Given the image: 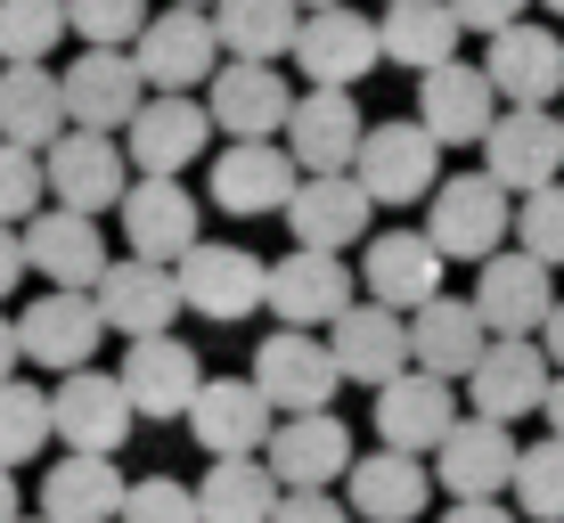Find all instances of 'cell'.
Segmentation results:
<instances>
[{
	"label": "cell",
	"mask_w": 564,
	"mask_h": 523,
	"mask_svg": "<svg viewBox=\"0 0 564 523\" xmlns=\"http://www.w3.org/2000/svg\"><path fill=\"white\" fill-rule=\"evenodd\" d=\"M384 66V42H377V17L368 9H303V33H295V74L311 90H352L360 74Z\"/></svg>",
	"instance_id": "8992f818"
},
{
	"label": "cell",
	"mask_w": 564,
	"mask_h": 523,
	"mask_svg": "<svg viewBox=\"0 0 564 523\" xmlns=\"http://www.w3.org/2000/svg\"><path fill=\"white\" fill-rule=\"evenodd\" d=\"M532 9H549V17H564V0H532Z\"/></svg>",
	"instance_id": "6f0895ef"
},
{
	"label": "cell",
	"mask_w": 564,
	"mask_h": 523,
	"mask_svg": "<svg viewBox=\"0 0 564 523\" xmlns=\"http://www.w3.org/2000/svg\"><path fill=\"white\" fill-rule=\"evenodd\" d=\"M336 352H327L319 336H303V327H279V336H262L254 352V393L270 401L279 417H319L327 401H336Z\"/></svg>",
	"instance_id": "ba28073f"
},
{
	"label": "cell",
	"mask_w": 564,
	"mask_h": 523,
	"mask_svg": "<svg viewBox=\"0 0 564 523\" xmlns=\"http://www.w3.org/2000/svg\"><path fill=\"white\" fill-rule=\"evenodd\" d=\"M556 123H564V115H556Z\"/></svg>",
	"instance_id": "94428289"
},
{
	"label": "cell",
	"mask_w": 564,
	"mask_h": 523,
	"mask_svg": "<svg viewBox=\"0 0 564 523\" xmlns=\"http://www.w3.org/2000/svg\"><path fill=\"white\" fill-rule=\"evenodd\" d=\"M270 523H352V508H344L336 491H286Z\"/></svg>",
	"instance_id": "7dc6e473"
},
{
	"label": "cell",
	"mask_w": 564,
	"mask_h": 523,
	"mask_svg": "<svg viewBox=\"0 0 564 523\" xmlns=\"http://www.w3.org/2000/svg\"><path fill=\"white\" fill-rule=\"evenodd\" d=\"M295 33H303L295 0H221V9H213V42L238 57V66H279V57H295Z\"/></svg>",
	"instance_id": "d590c367"
},
{
	"label": "cell",
	"mask_w": 564,
	"mask_h": 523,
	"mask_svg": "<svg viewBox=\"0 0 564 523\" xmlns=\"http://www.w3.org/2000/svg\"><path fill=\"white\" fill-rule=\"evenodd\" d=\"M123 499L131 482L115 458H57V467L42 475V515L50 523H123Z\"/></svg>",
	"instance_id": "e575fe53"
},
{
	"label": "cell",
	"mask_w": 564,
	"mask_h": 523,
	"mask_svg": "<svg viewBox=\"0 0 564 523\" xmlns=\"http://www.w3.org/2000/svg\"><path fill=\"white\" fill-rule=\"evenodd\" d=\"M148 17V0H66V33H83V50H131Z\"/></svg>",
	"instance_id": "b9f144b4"
},
{
	"label": "cell",
	"mask_w": 564,
	"mask_h": 523,
	"mask_svg": "<svg viewBox=\"0 0 564 523\" xmlns=\"http://www.w3.org/2000/svg\"><path fill=\"white\" fill-rule=\"evenodd\" d=\"M458 417H466L458 384L425 377V368H401L393 384H377V434H384V450H401V458H434Z\"/></svg>",
	"instance_id": "5bb4252c"
},
{
	"label": "cell",
	"mask_w": 564,
	"mask_h": 523,
	"mask_svg": "<svg viewBox=\"0 0 564 523\" xmlns=\"http://www.w3.org/2000/svg\"><path fill=\"white\" fill-rule=\"evenodd\" d=\"M205 188H213V205H221V213L254 221V213H286V197L303 188V172H295V156H286L279 140H229L221 156H213Z\"/></svg>",
	"instance_id": "ac0fdd59"
},
{
	"label": "cell",
	"mask_w": 564,
	"mask_h": 523,
	"mask_svg": "<svg viewBox=\"0 0 564 523\" xmlns=\"http://www.w3.org/2000/svg\"><path fill=\"white\" fill-rule=\"evenodd\" d=\"M50 442H57V425H50V393H42V384H0V467H33V458H42L50 450Z\"/></svg>",
	"instance_id": "f35d334b"
},
{
	"label": "cell",
	"mask_w": 564,
	"mask_h": 523,
	"mask_svg": "<svg viewBox=\"0 0 564 523\" xmlns=\"http://www.w3.org/2000/svg\"><path fill=\"white\" fill-rule=\"evenodd\" d=\"M466 401H475L466 417H491V425L532 417L549 401V352H540V336H491L482 344L475 377H466Z\"/></svg>",
	"instance_id": "9a60e30c"
},
{
	"label": "cell",
	"mask_w": 564,
	"mask_h": 523,
	"mask_svg": "<svg viewBox=\"0 0 564 523\" xmlns=\"http://www.w3.org/2000/svg\"><path fill=\"white\" fill-rule=\"evenodd\" d=\"M482 172H491L508 197H540V188H556V172H564V123L549 107H499L491 140H482Z\"/></svg>",
	"instance_id": "30bf717a"
},
{
	"label": "cell",
	"mask_w": 564,
	"mask_h": 523,
	"mask_svg": "<svg viewBox=\"0 0 564 523\" xmlns=\"http://www.w3.org/2000/svg\"><path fill=\"white\" fill-rule=\"evenodd\" d=\"M172 9H205V17H213V9H221V0H172Z\"/></svg>",
	"instance_id": "11a10c76"
},
{
	"label": "cell",
	"mask_w": 564,
	"mask_h": 523,
	"mask_svg": "<svg viewBox=\"0 0 564 523\" xmlns=\"http://www.w3.org/2000/svg\"><path fill=\"white\" fill-rule=\"evenodd\" d=\"M131 66H140L148 99H188L197 83L221 74V42H213V17L205 9H155L131 42Z\"/></svg>",
	"instance_id": "7a4b0ae2"
},
{
	"label": "cell",
	"mask_w": 564,
	"mask_h": 523,
	"mask_svg": "<svg viewBox=\"0 0 564 523\" xmlns=\"http://www.w3.org/2000/svg\"><path fill=\"white\" fill-rule=\"evenodd\" d=\"M50 425H57V442H66L74 458H115L131 442V425H140V410H131L123 377L74 368V377H57V393H50Z\"/></svg>",
	"instance_id": "277c9868"
},
{
	"label": "cell",
	"mask_w": 564,
	"mask_h": 523,
	"mask_svg": "<svg viewBox=\"0 0 564 523\" xmlns=\"http://www.w3.org/2000/svg\"><path fill=\"white\" fill-rule=\"evenodd\" d=\"M327 352H336V377L352 384H393L410 368V319L384 312V303H352L336 327H327Z\"/></svg>",
	"instance_id": "4dcf8cb0"
},
{
	"label": "cell",
	"mask_w": 564,
	"mask_h": 523,
	"mask_svg": "<svg viewBox=\"0 0 564 523\" xmlns=\"http://www.w3.org/2000/svg\"><path fill=\"white\" fill-rule=\"evenodd\" d=\"M17 515H25V508H17V475L0 467V523H17Z\"/></svg>",
	"instance_id": "db71d44e"
},
{
	"label": "cell",
	"mask_w": 564,
	"mask_h": 523,
	"mask_svg": "<svg viewBox=\"0 0 564 523\" xmlns=\"http://www.w3.org/2000/svg\"><path fill=\"white\" fill-rule=\"evenodd\" d=\"M344 491H352L344 508L360 523H417L425 499H434V467H417V458H401V450H368V458H352Z\"/></svg>",
	"instance_id": "1f68e13d"
},
{
	"label": "cell",
	"mask_w": 564,
	"mask_h": 523,
	"mask_svg": "<svg viewBox=\"0 0 564 523\" xmlns=\"http://www.w3.org/2000/svg\"><path fill=\"white\" fill-rule=\"evenodd\" d=\"M17 523H25V515H17ZM33 523H50V515H33Z\"/></svg>",
	"instance_id": "680465c9"
},
{
	"label": "cell",
	"mask_w": 564,
	"mask_h": 523,
	"mask_svg": "<svg viewBox=\"0 0 564 523\" xmlns=\"http://www.w3.org/2000/svg\"><path fill=\"white\" fill-rule=\"evenodd\" d=\"M115 377H123V393H131L140 417H188V401L205 393V360H197V344H181V336L131 344Z\"/></svg>",
	"instance_id": "83f0119b"
},
{
	"label": "cell",
	"mask_w": 564,
	"mask_h": 523,
	"mask_svg": "<svg viewBox=\"0 0 564 523\" xmlns=\"http://www.w3.org/2000/svg\"><path fill=\"white\" fill-rule=\"evenodd\" d=\"M25 270H42L57 295H90L107 279V238L90 213H66V205H42L25 221Z\"/></svg>",
	"instance_id": "ffe728a7"
},
{
	"label": "cell",
	"mask_w": 564,
	"mask_h": 523,
	"mask_svg": "<svg viewBox=\"0 0 564 523\" xmlns=\"http://www.w3.org/2000/svg\"><path fill=\"white\" fill-rule=\"evenodd\" d=\"M482 336H491V327L475 319L466 295H434L410 319V368H425V377H442V384H466L475 360H482Z\"/></svg>",
	"instance_id": "d6a6232c"
},
{
	"label": "cell",
	"mask_w": 564,
	"mask_h": 523,
	"mask_svg": "<svg viewBox=\"0 0 564 523\" xmlns=\"http://www.w3.org/2000/svg\"><path fill=\"white\" fill-rule=\"evenodd\" d=\"M172 279H181V312H197V319H254L270 295V262L254 246H213V238L188 246Z\"/></svg>",
	"instance_id": "5b68a950"
},
{
	"label": "cell",
	"mask_w": 564,
	"mask_h": 523,
	"mask_svg": "<svg viewBox=\"0 0 564 523\" xmlns=\"http://www.w3.org/2000/svg\"><path fill=\"white\" fill-rule=\"evenodd\" d=\"M188 434H197L205 458H262L270 425H279V410L254 393V377H205V393L188 401Z\"/></svg>",
	"instance_id": "d6986e66"
},
{
	"label": "cell",
	"mask_w": 564,
	"mask_h": 523,
	"mask_svg": "<svg viewBox=\"0 0 564 523\" xmlns=\"http://www.w3.org/2000/svg\"><path fill=\"white\" fill-rule=\"evenodd\" d=\"M90 303H99V319H107V336H123V344H148V336H172V319H181V279L172 270H155V262H107V279L90 286Z\"/></svg>",
	"instance_id": "7402d4cb"
},
{
	"label": "cell",
	"mask_w": 564,
	"mask_h": 523,
	"mask_svg": "<svg viewBox=\"0 0 564 523\" xmlns=\"http://www.w3.org/2000/svg\"><path fill=\"white\" fill-rule=\"evenodd\" d=\"M42 181H50V205L99 221L107 205H123L131 156H123V140H107V131H66L57 148H42Z\"/></svg>",
	"instance_id": "9c48e42d"
},
{
	"label": "cell",
	"mask_w": 564,
	"mask_h": 523,
	"mask_svg": "<svg viewBox=\"0 0 564 523\" xmlns=\"http://www.w3.org/2000/svg\"><path fill=\"white\" fill-rule=\"evenodd\" d=\"M279 482H270L262 458H213L205 482H197V515L205 523H270L279 515Z\"/></svg>",
	"instance_id": "74e56055"
},
{
	"label": "cell",
	"mask_w": 564,
	"mask_h": 523,
	"mask_svg": "<svg viewBox=\"0 0 564 523\" xmlns=\"http://www.w3.org/2000/svg\"><path fill=\"white\" fill-rule=\"evenodd\" d=\"M442 523H516L508 508H499V499H451V515Z\"/></svg>",
	"instance_id": "681fc988"
},
{
	"label": "cell",
	"mask_w": 564,
	"mask_h": 523,
	"mask_svg": "<svg viewBox=\"0 0 564 523\" xmlns=\"http://www.w3.org/2000/svg\"><path fill=\"white\" fill-rule=\"evenodd\" d=\"M123 246H131V262H155V270H181L188 246H205V205L188 197L181 181H131L123 188Z\"/></svg>",
	"instance_id": "7c38bea8"
},
{
	"label": "cell",
	"mask_w": 564,
	"mask_h": 523,
	"mask_svg": "<svg viewBox=\"0 0 564 523\" xmlns=\"http://www.w3.org/2000/svg\"><path fill=\"white\" fill-rule=\"evenodd\" d=\"M205 115L229 131V140H279L286 115H295V90H286L279 66H238V57H229V66L205 83Z\"/></svg>",
	"instance_id": "4316f807"
},
{
	"label": "cell",
	"mask_w": 564,
	"mask_h": 523,
	"mask_svg": "<svg viewBox=\"0 0 564 523\" xmlns=\"http://www.w3.org/2000/svg\"><path fill=\"white\" fill-rule=\"evenodd\" d=\"M123 523H205V515H197V491H188V482H172V475H148V482H131V499H123Z\"/></svg>",
	"instance_id": "f6af8a7d"
},
{
	"label": "cell",
	"mask_w": 564,
	"mask_h": 523,
	"mask_svg": "<svg viewBox=\"0 0 564 523\" xmlns=\"http://www.w3.org/2000/svg\"><path fill=\"white\" fill-rule=\"evenodd\" d=\"M66 42V0H0V66H42Z\"/></svg>",
	"instance_id": "ab89813d"
},
{
	"label": "cell",
	"mask_w": 564,
	"mask_h": 523,
	"mask_svg": "<svg viewBox=\"0 0 564 523\" xmlns=\"http://www.w3.org/2000/svg\"><path fill=\"white\" fill-rule=\"evenodd\" d=\"M360 286H368V303L417 319L425 303L442 295V254H434V238H425V229H377V238L360 246Z\"/></svg>",
	"instance_id": "e0dca14e"
},
{
	"label": "cell",
	"mask_w": 564,
	"mask_h": 523,
	"mask_svg": "<svg viewBox=\"0 0 564 523\" xmlns=\"http://www.w3.org/2000/svg\"><path fill=\"white\" fill-rule=\"evenodd\" d=\"M451 9H458V25H466V33H482V42H491V33L523 25V9H532V0H451Z\"/></svg>",
	"instance_id": "bcb514c9"
},
{
	"label": "cell",
	"mask_w": 564,
	"mask_h": 523,
	"mask_svg": "<svg viewBox=\"0 0 564 523\" xmlns=\"http://www.w3.org/2000/svg\"><path fill=\"white\" fill-rule=\"evenodd\" d=\"M516 434L508 425H491V417H458L451 425V442L434 450V482L451 499H499L516 482Z\"/></svg>",
	"instance_id": "f1b7e54d"
},
{
	"label": "cell",
	"mask_w": 564,
	"mask_h": 523,
	"mask_svg": "<svg viewBox=\"0 0 564 523\" xmlns=\"http://www.w3.org/2000/svg\"><path fill=\"white\" fill-rule=\"evenodd\" d=\"M17 360H25V344H17V319H9V312H0V384H9V377H17Z\"/></svg>",
	"instance_id": "f907efd6"
},
{
	"label": "cell",
	"mask_w": 564,
	"mask_h": 523,
	"mask_svg": "<svg viewBox=\"0 0 564 523\" xmlns=\"http://www.w3.org/2000/svg\"><path fill=\"white\" fill-rule=\"evenodd\" d=\"M384 9H393V0H384Z\"/></svg>",
	"instance_id": "91938a15"
},
{
	"label": "cell",
	"mask_w": 564,
	"mask_h": 523,
	"mask_svg": "<svg viewBox=\"0 0 564 523\" xmlns=\"http://www.w3.org/2000/svg\"><path fill=\"white\" fill-rule=\"evenodd\" d=\"M540 417H549V434L564 442V377H549V401H540Z\"/></svg>",
	"instance_id": "f5cc1de1"
},
{
	"label": "cell",
	"mask_w": 564,
	"mask_h": 523,
	"mask_svg": "<svg viewBox=\"0 0 564 523\" xmlns=\"http://www.w3.org/2000/svg\"><path fill=\"white\" fill-rule=\"evenodd\" d=\"M368 221H377V205H368V188L352 172H319V181H303L286 197V229H295V246H311V254H352V246H368Z\"/></svg>",
	"instance_id": "cb8c5ba5"
},
{
	"label": "cell",
	"mask_w": 564,
	"mask_h": 523,
	"mask_svg": "<svg viewBox=\"0 0 564 523\" xmlns=\"http://www.w3.org/2000/svg\"><path fill=\"white\" fill-rule=\"evenodd\" d=\"M352 181L368 188V205H417L442 188V140L417 123V115H393V123H368Z\"/></svg>",
	"instance_id": "3957f363"
},
{
	"label": "cell",
	"mask_w": 564,
	"mask_h": 523,
	"mask_svg": "<svg viewBox=\"0 0 564 523\" xmlns=\"http://www.w3.org/2000/svg\"><path fill=\"white\" fill-rule=\"evenodd\" d=\"M262 467L279 491H336L344 475H352V434H344L336 410L319 417H279L262 442Z\"/></svg>",
	"instance_id": "4fadbf2b"
},
{
	"label": "cell",
	"mask_w": 564,
	"mask_h": 523,
	"mask_svg": "<svg viewBox=\"0 0 564 523\" xmlns=\"http://www.w3.org/2000/svg\"><path fill=\"white\" fill-rule=\"evenodd\" d=\"M99 336H107L99 303H90V295H57V286H50V295H33V303H25V319H17V344H25V360L57 368V377L90 368Z\"/></svg>",
	"instance_id": "f546056e"
},
{
	"label": "cell",
	"mask_w": 564,
	"mask_h": 523,
	"mask_svg": "<svg viewBox=\"0 0 564 523\" xmlns=\"http://www.w3.org/2000/svg\"><path fill=\"white\" fill-rule=\"evenodd\" d=\"M516 246H523L532 262L564 270V181L540 188V197H516Z\"/></svg>",
	"instance_id": "ee69618b"
},
{
	"label": "cell",
	"mask_w": 564,
	"mask_h": 523,
	"mask_svg": "<svg viewBox=\"0 0 564 523\" xmlns=\"http://www.w3.org/2000/svg\"><path fill=\"white\" fill-rule=\"evenodd\" d=\"M425 238L442 262H491L516 238V197L491 172H451V181L425 197Z\"/></svg>",
	"instance_id": "6da1fadb"
},
{
	"label": "cell",
	"mask_w": 564,
	"mask_h": 523,
	"mask_svg": "<svg viewBox=\"0 0 564 523\" xmlns=\"http://www.w3.org/2000/svg\"><path fill=\"white\" fill-rule=\"evenodd\" d=\"M295 9H344V0H295Z\"/></svg>",
	"instance_id": "9f6ffc18"
},
{
	"label": "cell",
	"mask_w": 564,
	"mask_h": 523,
	"mask_svg": "<svg viewBox=\"0 0 564 523\" xmlns=\"http://www.w3.org/2000/svg\"><path fill=\"white\" fill-rule=\"evenodd\" d=\"M540 336H549V344H540V352H549V368L564 377V295H556V312H549V327H540Z\"/></svg>",
	"instance_id": "816d5d0a"
},
{
	"label": "cell",
	"mask_w": 564,
	"mask_h": 523,
	"mask_svg": "<svg viewBox=\"0 0 564 523\" xmlns=\"http://www.w3.org/2000/svg\"><path fill=\"white\" fill-rule=\"evenodd\" d=\"M368 140L352 90H295V115H286V156H295L303 181H319V172H352Z\"/></svg>",
	"instance_id": "603a6c76"
},
{
	"label": "cell",
	"mask_w": 564,
	"mask_h": 523,
	"mask_svg": "<svg viewBox=\"0 0 564 523\" xmlns=\"http://www.w3.org/2000/svg\"><path fill=\"white\" fill-rule=\"evenodd\" d=\"M262 312H279V327H336L344 312H352V270H344V254H311V246H295L286 262H270V295Z\"/></svg>",
	"instance_id": "44dd1931"
},
{
	"label": "cell",
	"mask_w": 564,
	"mask_h": 523,
	"mask_svg": "<svg viewBox=\"0 0 564 523\" xmlns=\"http://www.w3.org/2000/svg\"><path fill=\"white\" fill-rule=\"evenodd\" d=\"M458 33L466 25H458L451 0H393V9L377 17V42L401 74H442L458 57Z\"/></svg>",
	"instance_id": "836d02e7"
},
{
	"label": "cell",
	"mask_w": 564,
	"mask_h": 523,
	"mask_svg": "<svg viewBox=\"0 0 564 523\" xmlns=\"http://www.w3.org/2000/svg\"><path fill=\"white\" fill-rule=\"evenodd\" d=\"M475 319L491 327V336H540V327H549V312H556V270L549 262H532L516 246H499L491 262H475Z\"/></svg>",
	"instance_id": "52a82bcc"
},
{
	"label": "cell",
	"mask_w": 564,
	"mask_h": 523,
	"mask_svg": "<svg viewBox=\"0 0 564 523\" xmlns=\"http://www.w3.org/2000/svg\"><path fill=\"white\" fill-rule=\"evenodd\" d=\"M482 74H491V90L508 107H549L564 90V42L540 25V17H523V25L482 42Z\"/></svg>",
	"instance_id": "d4e9b609"
},
{
	"label": "cell",
	"mask_w": 564,
	"mask_h": 523,
	"mask_svg": "<svg viewBox=\"0 0 564 523\" xmlns=\"http://www.w3.org/2000/svg\"><path fill=\"white\" fill-rule=\"evenodd\" d=\"M57 90H66V131H107V140L148 107L131 50H83L74 66H57Z\"/></svg>",
	"instance_id": "8fae6325"
},
{
	"label": "cell",
	"mask_w": 564,
	"mask_h": 523,
	"mask_svg": "<svg viewBox=\"0 0 564 523\" xmlns=\"http://www.w3.org/2000/svg\"><path fill=\"white\" fill-rule=\"evenodd\" d=\"M42 205H50L42 156H33V148H17V140H0V221H9V229H25Z\"/></svg>",
	"instance_id": "7bdbcfd3"
},
{
	"label": "cell",
	"mask_w": 564,
	"mask_h": 523,
	"mask_svg": "<svg viewBox=\"0 0 564 523\" xmlns=\"http://www.w3.org/2000/svg\"><path fill=\"white\" fill-rule=\"evenodd\" d=\"M516 508L532 515V523H564V442L549 434V442H532V450L516 458Z\"/></svg>",
	"instance_id": "60d3db41"
},
{
	"label": "cell",
	"mask_w": 564,
	"mask_h": 523,
	"mask_svg": "<svg viewBox=\"0 0 564 523\" xmlns=\"http://www.w3.org/2000/svg\"><path fill=\"white\" fill-rule=\"evenodd\" d=\"M0 140L33 148V156L66 140V90L50 66H0Z\"/></svg>",
	"instance_id": "8d00e7d4"
},
{
	"label": "cell",
	"mask_w": 564,
	"mask_h": 523,
	"mask_svg": "<svg viewBox=\"0 0 564 523\" xmlns=\"http://www.w3.org/2000/svg\"><path fill=\"white\" fill-rule=\"evenodd\" d=\"M17 279H25V229L0 221V303L17 295Z\"/></svg>",
	"instance_id": "c3c4849f"
},
{
	"label": "cell",
	"mask_w": 564,
	"mask_h": 523,
	"mask_svg": "<svg viewBox=\"0 0 564 523\" xmlns=\"http://www.w3.org/2000/svg\"><path fill=\"white\" fill-rule=\"evenodd\" d=\"M417 123L434 131L442 148H482L499 123V90L482 66H466V57H451L442 74H425L417 83Z\"/></svg>",
	"instance_id": "484cf974"
},
{
	"label": "cell",
	"mask_w": 564,
	"mask_h": 523,
	"mask_svg": "<svg viewBox=\"0 0 564 523\" xmlns=\"http://www.w3.org/2000/svg\"><path fill=\"white\" fill-rule=\"evenodd\" d=\"M205 140H213L205 99H148V107L123 123L131 181H181V172L205 156Z\"/></svg>",
	"instance_id": "2e32d148"
}]
</instances>
